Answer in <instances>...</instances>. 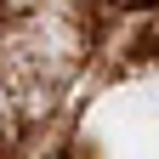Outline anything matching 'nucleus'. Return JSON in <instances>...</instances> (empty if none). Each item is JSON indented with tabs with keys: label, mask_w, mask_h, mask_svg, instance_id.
<instances>
[{
	"label": "nucleus",
	"mask_w": 159,
	"mask_h": 159,
	"mask_svg": "<svg viewBox=\"0 0 159 159\" xmlns=\"http://www.w3.org/2000/svg\"><path fill=\"white\" fill-rule=\"evenodd\" d=\"M91 153H159V80H131L97 97L80 125Z\"/></svg>",
	"instance_id": "f257e3e1"
}]
</instances>
